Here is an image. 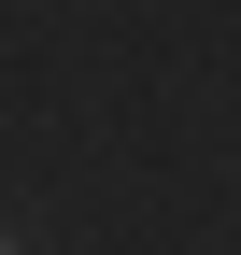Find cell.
<instances>
[{
    "label": "cell",
    "mask_w": 241,
    "mask_h": 255,
    "mask_svg": "<svg viewBox=\"0 0 241 255\" xmlns=\"http://www.w3.org/2000/svg\"><path fill=\"white\" fill-rule=\"evenodd\" d=\"M0 255H14V241H0Z\"/></svg>",
    "instance_id": "6da1fadb"
}]
</instances>
